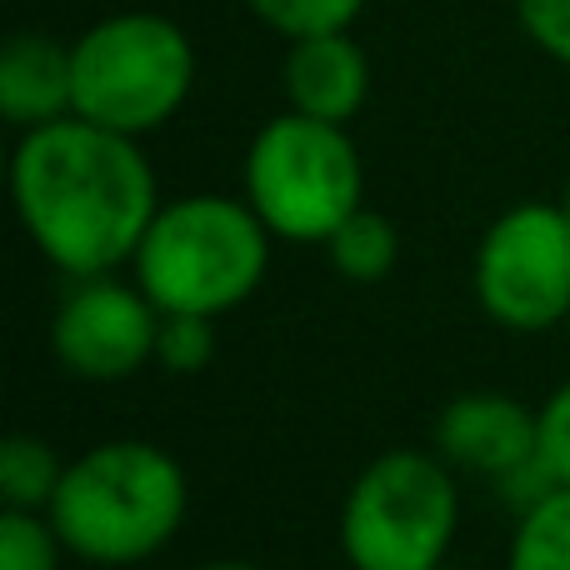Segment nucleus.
<instances>
[{
	"label": "nucleus",
	"mask_w": 570,
	"mask_h": 570,
	"mask_svg": "<svg viewBox=\"0 0 570 570\" xmlns=\"http://www.w3.org/2000/svg\"><path fill=\"white\" fill-rule=\"evenodd\" d=\"M196 570H261V566H246V561H210V566H196Z\"/></svg>",
	"instance_id": "obj_20"
},
{
	"label": "nucleus",
	"mask_w": 570,
	"mask_h": 570,
	"mask_svg": "<svg viewBox=\"0 0 570 570\" xmlns=\"http://www.w3.org/2000/svg\"><path fill=\"white\" fill-rule=\"evenodd\" d=\"M0 116L30 130L46 120L76 116V60L70 46L36 30H20L0 50Z\"/></svg>",
	"instance_id": "obj_11"
},
{
	"label": "nucleus",
	"mask_w": 570,
	"mask_h": 570,
	"mask_svg": "<svg viewBox=\"0 0 570 570\" xmlns=\"http://www.w3.org/2000/svg\"><path fill=\"white\" fill-rule=\"evenodd\" d=\"M281 80L291 110L345 126L351 116H361L365 96H371V60L351 40V30H325V36L291 40Z\"/></svg>",
	"instance_id": "obj_10"
},
{
	"label": "nucleus",
	"mask_w": 570,
	"mask_h": 570,
	"mask_svg": "<svg viewBox=\"0 0 570 570\" xmlns=\"http://www.w3.org/2000/svg\"><path fill=\"white\" fill-rule=\"evenodd\" d=\"M505 570H570V485H556L531 511H521Z\"/></svg>",
	"instance_id": "obj_13"
},
{
	"label": "nucleus",
	"mask_w": 570,
	"mask_h": 570,
	"mask_svg": "<svg viewBox=\"0 0 570 570\" xmlns=\"http://www.w3.org/2000/svg\"><path fill=\"white\" fill-rule=\"evenodd\" d=\"M156 335L160 311L140 285L90 276L76 281V291L60 301L56 325H50V345L56 361L80 381H126L146 361H156Z\"/></svg>",
	"instance_id": "obj_8"
},
{
	"label": "nucleus",
	"mask_w": 570,
	"mask_h": 570,
	"mask_svg": "<svg viewBox=\"0 0 570 570\" xmlns=\"http://www.w3.org/2000/svg\"><path fill=\"white\" fill-rule=\"evenodd\" d=\"M66 461L36 435H10L0 445V501L10 511H50Z\"/></svg>",
	"instance_id": "obj_14"
},
{
	"label": "nucleus",
	"mask_w": 570,
	"mask_h": 570,
	"mask_svg": "<svg viewBox=\"0 0 570 570\" xmlns=\"http://www.w3.org/2000/svg\"><path fill=\"white\" fill-rule=\"evenodd\" d=\"M475 301L495 325L541 335L570 321V216L521 200L491 220L475 250Z\"/></svg>",
	"instance_id": "obj_7"
},
{
	"label": "nucleus",
	"mask_w": 570,
	"mask_h": 570,
	"mask_svg": "<svg viewBox=\"0 0 570 570\" xmlns=\"http://www.w3.org/2000/svg\"><path fill=\"white\" fill-rule=\"evenodd\" d=\"M365 166L355 140L335 120L301 110L266 120L246 150V200L271 236L315 246L365 206Z\"/></svg>",
	"instance_id": "obj_5"
},
{
	"label": "nucleus",
	"mask_w": 570,
	"mask_h": 570,
	"mask_svg": "<svg viewBox=\"0 0 570 570\" xmlns=\"http://www.w3.org/2000/svg\"><path fill=\"white\" fill-rule=\"evenodd\" d=\"M76 60V116L120 136L160 130L196 86V46L170 16L120 10L70 46Z\"/></svg>",
	"instance_id": "obj_4"
},
{
	"label": "nucleus",
	"mask_w": 570,
	"mask_h": 570,
	"mask_svg": "<svg viewBox=\"0 0 570 570\" xmlns=\"http://www.w3.org/2000/svg\"><path fill=\"white\" fill-rule=\"evenodd\" d=\"M190 505L186 471L150 441H106L66 461L50 501L60 546L90 566H140L176 541Z\"/></svg>",
	"instance_id": "obj_2"
},
{
	"label": "nucleus",
	"mask_w": 570,
	"mask_h": 570,
	"mask_svg": "<svg viewBox=\"0 0 570 570\" xmlns=\"http://www.w3.org/2000/svg\"><path fill=\"white\" fill-rule=\"evenodd\" d=\"M535 455L556 475V485H570V381L535 411Z\"/></svg>",
	"instance_id": "obj_18"
},
{
	"label": "nucleus",
	"mask_w": 570,
	"mask_h": 570,
	"mask_svg": "<svg viewBox=\"0 0 570 570\" xmlns=\"http://www.w3.org/2000/svg\"><path fill=\"white\" fill-rule=\"evenodd\" d=\"M10 196L26 236L70 281L110 276L160 210L156 170L136 136L86 116L30 126L10 156Z\"/></svg>",
	"instance_id": "obj_1"
},
{
	"label": "nucleus",
	"mask_w": 570,
	"mask_h": 570,
	"mask_svg": "<svg viewBox=\"0 0 570 570\" xmlns=\"http://www.w3.org/2000/svg\"><path fill=\"white\" fill-rule=\"evenodd\" d=\"M261 26H271L285 40L325 36V30H351L365 0H246Z\"/></svg>",
	"instance_id": "obj_15"
},
{
	"label": "nucleus",
	"mask_w": 570,
	"mask_h": 570,
	"mask_svg": "<svg viewBox=\"0 0 570 570\" xmlns=\"http://www.w3.org/2000/svg\"><path fill=\"white\" fill-rule=\"evenodd\" d=\"M325 250H331V266L341 271L345 281L371 285V281H385L395 271V261H401V236H395V226L381 216V210L361 206L351 220L335 226V236L325 240Z\"/></svg>",
	"instance_id": "obj_12"
},
{
	"label": "nucleus",
	"mask_w": 570,
	"mask_h": 570,
	"mask_svg": "<svg viewBox=\"0 0 570 570\" xmlns=\"http://www.w3.org/2000/svg\"><path fill=\"white\" fill-rule=\"evenodd\" d=\"M60 551L46 511H0V570H60Z\"/></svg>",
	"instance_id": "obj_16"
},
{
	"label": "nucleus",
	"mask_w": 570,
	"mask_h": 570,
	"mask_svg": "<svg viewBox=\"0 0 570 570\" xmlns=\"http://www.w3.org/2000/svg\"><path fill=\"white\" fill-rule=\"evenodd\" d=\"M561 206H566V216H570V186H566V196H561Z\"/></svg>",
	"instance_id": "obj_21"
},
{
	"label": "nucleus",
	"mask_w": 570,
	"mask_h": 570,
	"mask_svg": "<svg viewBox=\"0 0 570 570\" xmlns=\"http://www.w3.org/2000/svg\"><path fill=\"white\" fill-rule=\"evenodd\" d=\"M515 16L546 56L570 66V0H515Z\"/></svg>",
	"instance_id": "obj_19"
},
{
	"label": "nucleus",
	"mask_w": 570,
	"mask_h": 570,
	"mask_svg": "<svg viewBox=\"0 0 570 570\" xmlns=\"http://www.w3.org/2000/svg\"><path fill=\"white\" fill-rule=\"evenodd\" d=\"M461 525L455 471L441 451H385L351 481L341 551L351 570H435Z\"/></svg>",
	"instance_id": "obj_6"
},
{
	"label": "nucleus",
	"mask_w": 570,
	"mask_h": 570,
	"mask_svg": "<svg viewBox=\"0 0 570 570\" xmlns=\"http://www.w3.org/2000/svg\"><path fill=\"white\" fill-rule=\"evenodd\" d=\"M435 570H445V566H435Z\"/></svg>",
	"instance_id": "obj_22"
},
{
	"label": "nucleus",
	"mask_w": 570,
	"mask_h": 570,
	"mask_svg": "<svg viewBox=\"0 0 570 570\" xmlns=\"http://www.w3.org/2000/svg\"><path fill=\"white\" fill-rule=\"evenodd\" d=\"M136 285L160 315H226L256 295L271 266V226L250 200L186 196L156 210L136 246Z\"/></svg>",
	"instance_id": "obj_3"
},
{
	"label": "nucleus",
	"mask_w": 570,
	"mask_h": 570,
	"mask_svg": "<svg viewBox=\"0 0 570 570\" xmlns=\"http://www.w3.org/2000/svg\"><path fill=\"white\" fill-rule=\"evenodd\" d=\"M216 355V321L210 315H186L170 311L160 315V335H156V361L170 375H196L210 365Z\"/></svg>",
	"instance_id": "obj_17"
},
{
	"label": "nucleus",
	"mask_w": 570,
	"mask_h": 570,
	"mask_svg": "<svg viewBox=\"0 0 570 570\" xmlns=\"http://www.w3.org/2000/svg\"><path fill=\"white\" fill-rule=\"evenodd\" d=\"M431 441H435V451L445 455L451 471L501 481L505 471H515L521 461L535 455V411L511 401V395H495V391L455 395V401L435 415Z\"/></svg>",
	"instance_id": "obj_9"
}]
</instances>
